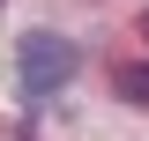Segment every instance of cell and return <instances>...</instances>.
<instances>
[{"instance_id":"obj_1","label":"cell","mask_w":149,"mask_h":141,"mask_svg":"<svg viewBox=\"0 0 149 141\" xmlns=\"http://www.w3.org/2000/svg\"><path fill=\"white\" fill-rule=\"evenodd\" d=\"M15 67H22V89H30V97H52V89L74 82V45L52 37V30H30L15 45Z\"/></svg>"},{"instance_id":"obj_2","label":"cell","mask_w":149,"mask_h":141,"mask_svg":"<svg viewBox=\"0 0 149 141\" xmlns=\"http://www.w3.org/2000/svg\"><path fill=\"white\" fill-rule=\"evenodd\" d=\"M119 97L149 111V67H119Z\"/></svg>"},{"instance_id":"obj_3","label":"cell","mask_w":149,"mask_h":141,"mask_svg":"<svg viewBox=\"0 0 149 141\" xmlns=\"http://www.w3.org/2000/svg\"><path fill=\"white\" fill-rule=\"evenodd\" d=\"M142 37H149V8H142Z\"/></svg>"}]
</instances>
